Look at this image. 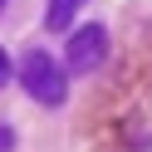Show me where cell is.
Here are the masks:
<instances>
[{
	"instance_id": "1",
	"label": "cell",
	"mask_w": 152,
	"mask_h": 152,
	"mask_svg": "<svg viewBox=\"0 0 152 152\" xmlns=\"http://www.w3.org/2000/svg\"><path fill=\"white\" fill-rule=\"evenodd\" d=\"M20 83H25V93H30L34 103H44V108H59L64 93H69V74H64L44 49H30V54H25V64H20Z\"/></svg>"
},
{
	"instance_id": "2",
	"label": "cell",
	"mask_w": 152,
	"mask_h": 152,
	"mask_svg": "<svg viewBox=\"0 0 152 152\" xmlns=\"http://www.w3.org/2000/svg\"><path fill=\"white\" fill-rule=\"evenodd\" d=\"M108 54V30L103 25H79L69 34V54H64V69L69 74H93Z\"/></svg>"
},
{
	"instance_id": "3",
	"label": "cell",
	"mask_w": 152,
	"mask_h": 152,
	"mask_svg": "<svg viewBox=\"0 0 152 152\" xmlns=\"http://www.w3.org/2000/svg\"><path fill=\"white\" fill-rule=\"evenodd\" d=\"M79 10H83V0H49L44 25H49V30H74V15Z\"/></svg>"
},
{
	"instance_id": "4",
	"label": "cell",
	"mask_w": 152,
	"mask_h": 152,
	"mask_svg": "<svg viewBox=\"0 0 152 152\" xmlns=\"http://www.w3.org/2000/svg\"><path fill=\"white\" fill-rule=\"evenodd\" d=\"M10 79H15V64H10V54L0 49V88H5V83H10Z\"/></svg>"
},
{
	"instance_id": "5",
	"label": "cell",
	"mask_w": 152,
	"mask_h": 152,
	"mask_svg": "<svg viewBox=\"0 0 152 152\" xmlns=\"http://www.w3.org/2000/svg\"><path fill=\"white\" fill-rule=\"evenodd\" d=\"M10 147H15V132L5 128V123H0V152H10Z\"/></svg>"
},
{
	"instance_id": "6",
	"label": "cell",
	"mask_w": 152,
	"mask_h": 152,
	"mask_svg": "<svg viewBox=\"0 0 152 152\" xmlns=\"http://www.w3.org/2000/svg\"><path fill=\"white\" fill-rule=\"evenodd\" d=\"M0 10H5V0H0Z\"/></svg>"
}]
</instances>
